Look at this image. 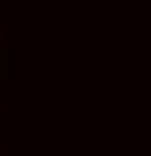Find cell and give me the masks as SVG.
I'll list each match as a JSON object with an SVG mask.
<instances>
[{"instance_id": "1", "label": "cell", "mask_w": 151, "mask_h": 156, "mask_svg": "<svg viewBox=\"0 0 151 156\" xmlns=\"http://www.w3.org/2000/svg\"><path fill=\"white\" fill-rule=\"evenodd\" d=\"M2 39H5V29L0 27V46H2Z\"/></svg>"}, {"instance_id": "2", "label": "cell", "mask_w": 151, "mask_h": 156, "mask_svg": "<svg viewBox=\"0 0 151 156\" xmlns=\"http://www.w3.org/2000/svg\"><path fill=\"white\" fill-rule=\"evenodd\" d=\"M0 82H2V79H0Z\"/></svg>"}]
</instances>
